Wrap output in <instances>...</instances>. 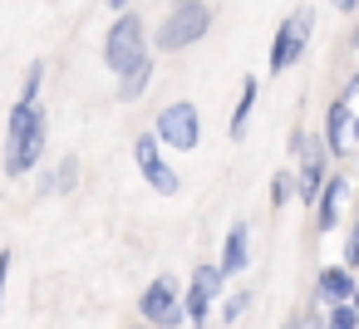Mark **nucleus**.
Here are the masks:
<instances>
[{"instance_id": "nucleus-1", "label": "nucleus", "mask_w": 359, "mask_h": 329, "mask_svg": "<svg viewBox=\"0 0 359 329\" xmlns=\"http://www.w3.org/2000/svg\"><path fill=\"white\" fill-rule=\"evenodd\" d=\"M45 143H50V118H45V108L15 99L11 123H6V177L35 172L40 158H45Z\"/></svg>"}, {"instance_id": "nucleus-2", "label": "nucleus", "mask_w": 359, "mask_h": 329, "mask_svg": "<svg viewBox=\"0 0 359 329\" xmlns=\"http://www.w3.org/2000/svg\"><path fill=\"white\" fill-rule=\"evenodd\" d=\"M207 25H212V10H207V0H177V6L168 10V20H163V30L153 35L158 40V50H187V45H197L202 35H207Z\"/></svg>"}, {"instance_id": "nucleus-3", "label": "nucleus", "mask_w": 359, "mask_h": 329, "mask_svg": "<svg viewBox=\"0 0 359 329\" xmlns=\"http://www.w3.org/2000/svg\"><path fill=\"white\" fill-rule=\"evenodd\" d=\"M153 138H158V148H172V153H192L197 143H202V113H197V104H168L163 113H158V123H153Z\"/></svg>"}, {"instance_id": "nucleus-4", "label": "nucleus", "mask_w": 359, "mask_h": 329, "mask_svg": "<svg viewBox=\"0 0 359 329\" xmlns=\"http://www.w3.org/2000/svg\"><path fill=\"white\" fill-rule=\"evenodd\" d=\"M148 55V35H143V20L138 15H118L114 20V30H109V40H104V59H109V69L114 74H123L128 64H138Z\"/></svg>"}, {"instance_id": "nucleus-5", "label": "nucleus", "mask_w": 359, "mask_h": 329, "mask_svg": "<svg viewBox=\"0 0 359 329\" xmlns=\"http://www.w3.org/2000/svg\"><path fill=\"white\" fill-rule=\"evenodd\" d=\"M138 314L153 324V329H177L187 314H182V295H177V280L172 275H158L143 295H138Z\"/></svg>"}, {"instance_id": "nucleus-6", "label": "nucleus", "mask_w": 359, "mask_h": 329, "mask_svg": "<svg viewBox=\"0 0 359 329\" xmlns=\"http://www.w3.org/2000/svg\"><path fill=\"white\" fill-rule=\"evenodd\" d=\"M310 30H315V10H310V6H300V10H295V15L276 30V45H271V69H276V74H285V69L305 55Z\"/></svg>"}, {"instance_id": "nucleus-7", "label": "nucleus", "mask_w": 359, "mask_h": 329, "mask_svg": "<svg viewBox=\"0 0 359 329\" xmlns=\"http://www.w3.org/2000/svg\"><path fill=\"white\" fill-rule=\"evenodd\" d=\"M133 158H138V172L153 182V192H163V197H172L177 187H182V177L172 172V162L163 158V148H158V138L153 133H143V138H133Z\"/></svg>"}, {"instance_id": "nucleus-8", "label": "nucleus", "mask_w": 359, "mask_h": 329, "mask_svg": "<svg viewBox=\"0 0 359 329\" xmlns=\"http://www.w3.org/2000/svg\"><path fill=\"white\" fill-rule=\"evenodd\" d=\"M217 290H222V270L217 265H197V275H192V290H187V300H182V314H187V324H207L212 319V300H217Z\"/></svg>"}, {"instance_id": "nucleus-9", "label": "nucleus", "mask_w": 359, "mask_h": 329, "mask_svg": "<svg viewBox=\"0 0 359 329\" xmlns=\"http://www.w3.org/2000/svg\"><path fill=\"white\" fill-rule=\"evenodd\" d=\"M295 148H300V177H295V187H300V197L305 202H315L320 197V187H325V143H315V138H295Z\"/></svg>"}, {"instance_id": "nucleus-10", "label": "nucleus", "mask_w": 359, "mask_h": 329, "mask_svg": "<svg viewBox=\"0 0 359 329\" xmlns=\"http://www.w3.org/2000/svg\"><path fill=\"white\" fill-rule=\"evenodd\" d=\"M246 260H251V226L246 221H236L231 231H226V251H222V275H241L246 270Z\"/></svg>"}, {"instance_id": "nucleus-11", "label": "nucleus", "mask_w": 359, "mask_h": 329, "mask_svg": "<svg viewBox=\"0 0 359 329\" xmlns=\"http://www.w3.org/2000/svg\"><path fill=\"white\" fill-rule=\"evenodd\" d=\"M349 123H354V108H349L344 99L330 104V113H325V153H330V158L349 148Z\"/></svg>"}, {"instance_id": "nucleus-12", "label": "nucleus", "mask_w": 359, "mask_h": 329, "mask_svg": "<svg viewBox=\"0 0 359 329\" xmlns=\"http://www.w3.org/2000/svg\"><path fill=\"white\" fill-rule=\"evenodd\" d=\"M354 290H359V285H354L349 265H325V270H320V295H325L330 304H349Z\"/></svg>"}, {"instance_id": "nucleus-13", "label": "nucleus", "mask_w": 359, "mask_h": 329, "mask_svg": "<svg viewBox=\"0 0 359 329\" xmlns=\"http://www.w3.org/2000/svg\"><path fill=\"white\" fill-rule=\"evenodd\" d=\"M148 74H153V59L143 55L138 64H128V69H123V79H118V99H123V104L143 99V89H148Z\"/></svg>"}, {"instance_id": "nucleus-14", "label": "nucleus", "mask_w": 359, "mask_h": 329, "mask_svg": "<svg viewBox=\"0 0 359 329\" xmlns=\"http://www.w3.org/2000/svg\"><path fill=\"white\" fill-rule=\"evenodd\" d=\"M339 202H344V177H330V182L320 187V197H315V206H320V231H330V226H334Z\"/></svg>"}, {"instance_id": "nucleus-15", "label": "nucleus", "mask_w": 359, "mask_h": 329, "mask_svg": "<svg viewBox=\"0 0 359 329\" xmlns=\"http://www.w3.org/2000/svg\"><path fill=\"white\" fill-rule=\"evenodd\" d=\"M74 182H79V158H60V167H55V172H50L40 187L60 197V192H74Z\"/></svg>"}, {"instance_id": "nucleus-16", "label": "nucleus", "mask_w": 359, "mask_h": 329, "mask_svg": "<svg viewBox=\"0 0 359 329\" xmlns=\"http://www.w3.org/2000/svg\"><path fill=\"white\" fill-rule=\"evenodd\" d=\"M251 108H256V79H246L241 84V104H236V113H231V138H246V123H251Z\"/></svg>"}, {"instance_id": "nucleus-17", "label": "nucleus", "mask_w": 359, "mask_h": 329, "mask_svg": "<svg viewBox=\"0 0 359 329\" xmlns=\"http://www.w3.org/2000/svg\"><path fill=\"white\" fill-rule=\"evenodd\" d=\"M40 89H45V64L35 59L25 69V89H20V104H40Z\"/></svg>"}, {"instance_id": "nucleus-18", "label": "nucleus", "mask_w": 359, "mask_h": 329, "mask_svg": "<svg viewBox=\"0 0 359 329\" xmlns=\"http://www.w3.org/2000/svg\"><path fill=\"white\" fill-rule=\"evenodd\" d=\"M320 329H359V314H354L349 304H330V314H325Z\"/></svg>"}, {"instance_id": "nucleus-19", "label": "nucleus", "mask_w": 359, "mask_h": 329, "mask_svg": "<svg viewBox=\"0 0 359 329\" xmlns=\"http://www.w3.org/2000/svg\"><path fill=\"white\" fill-rule=\"evenodd\" d=\"M290 192H295V177H290V172H276V182H271V202H276V206H285V202H290Z\"/></svg>"}, {"instance_id": "nucleus-20", "label": "nucleus", "mask_w": 359, "mask_h": 329, "mask_svg": "<svg viewBox=\"0 0 359 329\" xmlns=\"http://www.w3.org/2000/svg\"><path fill=\"white\" fill-rule=\"evenodd\" d=\"M246 304H251V295H246V290H236V295L226 300V309H222V319H226V324H236V319L246 314Z\"/></svg>"}, {"instance_id": "nucleus-21", "label": "nucleus", "mask_w": 359, "mask_h": 329, "mask_svg": "<svg viewBox=\"0 0 359 329\" xmlns=\"http://www.w3.org/2000/svg\"><path fill=\"white\" fill-rule=\"evenodd\" d=\"M11 265H15V251H0V309H6V280H11Z\"/></svg>"}, {"instance_id": "nucleus-22", "label": "nucleus", "mask_w": 359, "mask_h": 329, "mask_svg": "<svg viewBox=\"0 0 359 329\" xmlns=\"http://www.w3.org/2000/svg\"><path fill=\"white\" fill-rule=\"evenodd\" d=\"M344 265H359V231H349L344 241Z\"/></svg>"}, {"instance_id": "nucleus-23", "label": "nucleus", "mask_w": 359, "mask_h": 329, "mask_svg": "<svg viewBox=\"0 0 359 329\" xmlns=\"http://www.w3.org/2000/svg\"><path fill=\"white\" fill-rule=\"evenodd\" d=\"M334 10H359V0H334Z\"/></svg>"}, {"instance_id": "nucleus-24", "label": "nucleus", "mask_w": 359, "mask_h": 329, "mask_svg": "<svg viewBox=\"0 0 359 329\" xmlns=\"http://www.w3.org/2000/svg\"><path fill=\"white\" fill-rule=\"evenodd\" d=\"M349 309H354V314H359V290H354V295H349Z\"/></svg>"}, {"instance_id": "nucleus-25", "label": "nucleus", "mask_w": 359, "mask_h": 329, "mask_svg": "<svg viewBox=\"0 0 359 329\" xmlns=\"http://www.w3.org/2000/svg\"><path fill=\"white\" fill-rule=\"evenodd\" d=\"M109 6H114V10H123V6H128V0H109Z\"/></svg>"}, {"instance_id": "nucleus-26", "label": "nucleus", "mask_w": 359, "mask_h": 329, "mask_svg": "<svg viewBox=\"0 0 359 329\" xmlns=\"http://www.w3.org/2000/svg\"><path fill=\"white\" fill-rule=\"evenodd\" d=\"M349 128H354V133H359V113H354V123H349Z\"/></svg>"}, {"instance_id": "nucleus-27", "label": "nucleus", "mask_w": 359, "mask_h": 329, "mask_svg": "<svg viewBox=\"0 0 359 329\" xmlns=\"http://www.w3.org/2000/svg\"><path fill=\"white\" fill-rule=\"evenodd\" d=\"M354 40H359V35H354Z\"/></svg>"}]
</instances>
